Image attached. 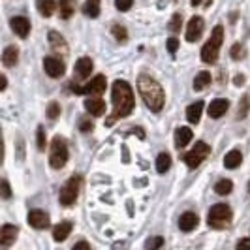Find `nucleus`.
Wrapping results in <instances>:
<instances>
[{
    "label": "nucleus",
    "mask_w": 250,
    "mask_h": 250,
    "mask_svg": "<svg viewBox=\"0 0 250 250\" xmlns=\"http://www.w3.org/2000/svg\"><path fill=\"white\" fill-rule=\"evenodd\" d=\"M107 87V81L104 75H96L88 81L85 87H74L75 92H81V94H102Z\"/></svg>",
    "instance_id": "1a4fd4ad"
},
{
    "label": "nucleus",
    "mask_w": 250,
    "mask_h": 250,
    "mask_svg": "<svg viewBox=\"0 0 250 250\" xmlns=\"http://www.w3.org/2000/svg\"><path fill=\"white\" fill-rule=\"evenodd\" d=\"M111 98H113V117L111 119H107V126L113 125L115 121H119V119H125L126 115H130L132 109H134V92H132V88L130 85L123 81V79H119V81H115V85H113V90H111Z\"/></svg>",
    "instance_id": "f257e3e1"
},
{
    "label": "nucleus",
    "mask_w": 250,
    "mask_h": 250,
    "mask_svg": "<svg viewBox=\"0 0 250 250\" xmlns=\"http://www.w3.org/2000/svg\"><path fill=\"white\" fill-rule=\"evenodd\" d=\"M209 152H211V147L207 145V143H203V141H198L194 147H192V150L188 152V154H185V162H187L188 167H198L207 156H209Z\"/></svg>",
    "instance_id": "0eeeda50"
},
{
    "label": "nucleus",
    "mask_w": 250,
    "mask_h": 250,
    "mask_svg": "<svg viewBox=\"0 0 250 250\" xmlns=\"http://www.w3.org/2000/svg\"><path fill=\"white\" fill-rule=\"evenodd\" d=\"M179 28H181V15H175V17L171 19V23H169V30L177 32Z\"/></svg>",
    "instance_id": "e433bc0d"
},
{
    "label": "nucleus",
    "mask_w": 250,
    "mask_h": 250,
    "mask_svg": "<svg viewBox=\"0 0 250 250\" xmlns=\"http://www.w3.org/2000/svg\"><path fill=\"white\" fill-rule=\"evenodd\" d=\"M4 162V138H2V132H0V164Z\"/></svg>",
    "instance_id": "a19ab883"
},
{
    "label": "nucleus",
    "mask_w": 250,
    "mask_h": 250,
    "mask_svg": "<svg viewBox=\"0 0 250 250\" xmlns=\"http://www.w3.org/2000/svg\"><path fill=\"white\" fill-rule=\"evenodd\" d=\"M200 224V218H198V214L194 213H185L181 214V218H179V228H181V231H192V229H196Z\"/></svg>",
    "instance_id": "2eb2a0df"
},
{
    "label": "nucleus",
    "mask_w": 250,
    "mask_h": 250,
    "mask_svg": "<svg viewBox=\"0 0 250 250\" xmlns=\"http://www.w3.org/2000/svg\"><path fill=\"white\" fill-rule=\"evenodd\" d=\"M68 162V145L62 138H55L51 141L49 150V166L53 169H61Z\"/></svg>",
    "instance_id": "39448f33"
},
{
    "label": "nucleus",
    "mask_w": 250,
    "mask_h": 250,
    "mask_svg": "<svg viewBox=\"0 0 250 250\" xmlns=\"http://www.w3.org/2000/svg\"><path fill=\"white\" fill-rule=\"evenodd\" d=\"M231 190H233V183H231L229 179H220V181L214 185V192L220 194V196H228Z\"/></svg>",
    "instance_id": "c85d7f7f"
},
{
    "label": "nucleus",
    "mask_w": 250,
    "mask_h": 250,
    "mask_svg": "<svg viewBox=\"0 0 250 250\" xmlns=\"http://www.w3.org/2000/svg\"><path fill=\"white\" fill-rule=\"evenodd\" d=\"M83 13L87 17H90V19H96L100 15V0H87L85 8H83Z\"/></svg>",
    "instance_id": "b1692460"
},
{
    "label": "nucleus",
    "mask_w": 250,
    "mask_h": 250,
    "mask_svg": "<svg viewBox=\"0 0 250 250\" xmlns=\"http://www.w3.org/2000/svg\"><path fill=\"white\" fill-rule=\"evenodd\" d=\"M229 109V102L224 100V98H216L209 104V107H207V115L211 117V119H218V117H222L226 115V111Z\"/></svg>",
    "instance_id": "ddd939ff"
},
{
    "label": "nucleus",
    "mask_w": 250,
    "mask_h": 250,
    "mask_svg": "<svg viewBox=\"0 0 250 250\" xmlns=\"http://www.w3.org/2000/svg\"><path fill=\"white\" fill-rule=\"evenodd\" d=\"M90 72H92V61L88 57H81L75 62V75H77V79H85V77L90 75Z\"/></svg>",
    "instance_id": "f3484780"
},
{
    "label": "nucleus",
    "mask_w": 250,
    "mask_h": 250,
    "mask_svg": "<svg viewBox=\"0 0 250 250\" xmlns=\"http://www.w3.org/2000/svg\"><path fill=\"white\" fill-rule=\"evenodd\" d=\"M85 107H87V111L90 113V115L100 117V115L105 113V102L102 100V98H98V96H94V98H88V100L85 102Z\"/></svg>",
    "instance_id": "6ab92c4d"
},
{
    "label": "nucleus",
    "mask_w": 250,
    "mask_h": 250,
    "mask_svg": "<svg viewBox=\"0 0 250 250\" xmlns=\"http://www.w3.org/2000/svg\"><path fill=\"white\" fill-rule=\"evenodd\" d=\"M38 10L43 17H51L55 13V0H38Z\"/></svg>",
    "instance_id": "a878e982"
},
{
    "label": "nucleus",
    "mask_w": 250,
    "mask_h": 250,
    "mask_svg": "<svg viewBox=\"0 0 250 250\" xmlns=\"http://www.w3.org/2000/svg\"><path fill=\"white\" fill-rule=\"evenodd\" d=\"M45 115H47V119H51V121L59 119V115H61V104H59V102H51L49 105H47Z\"/></svg>",
    "instance_id": "c756f323"
},
{
    "label": "nucleus",
    "mask_w": 250,
    "mask_h": 250,
    "mask_svg": "<svg viewBox=\"0 0 250 250\" xmlns=\"http://www.w3.org/2000/svg\"><path fill=\"white\" fill-rule=\"evenodd\" d=\"M162 243H164L162 237H156V239H152V241H149V243H147V247H149V249H154V247H162Z\"/></svg>",
    "instance_id": "ea45409f"
},
{
    "label": "nucleus",
    "mask_w": 250,
    "mask_h": 250,
    "mask_svg": "<svg viewBox=\"0 0 250 250\" xmlns=\"http://www.w3.org/2000/svg\"><path fill=\"white\" fill-rule=\"evenodd\" d=\"M10 26L19 38H26L30 34V21L26 17H13L10 21Z\"/></svg>",
    "instance_id": "4468645a"
},
{
    "label": "nucleus",
    "mask_w": 250,
    "mask_h": 250,
    "mask_svg": "<svg viewBox=\"0 0 250 250\" xmlns=\"http://www.w3.org/2000/svg\"><path fill=\"white\" fill-rule=\"evenodd\" d=\"M222 40H224V28L222 25H216L211 32V38L207 40V43L203 45L201 49V61L207 64H214L218 59V51L222 45Z\"/></svg>",
    "instance_id": "7ed1b4c3"
},
{
    "label": "nucleus",
    "mask_w": 250,
    "mask_h": 250,
    "mask_svg": "<svg viewBox=\"0 0 250 250\" xmlns=\"http://www.w3.org/2000/svg\"><path fill=\"white\" fill-rule=\"evenodd\" d=\"M17 235H19L17 226H2V229H0V247H12L13 243H15V239H17Z\"/></svg>",
    "instance_id": "f8f14e48"
},
{
    "label": "nucleus",
    "mask_w": 250,
    "mask_h": 250,
    "mask_svg": "<svg viewBox=\"0 0 250 250\" xmlns=\"http://www.w3.org/2000/svg\"><path fill=\"white\" fill-rule=\"evenodd\" d=\"M111 34L115 36V40H119V42H126V38H128V32H126V28L123 25H113Z\"/></svg>",
    "instance_id": "7c9ffc66"
},
{
    "label": "nucleus",
    "mask_w": 250,
    "mask_h": 250,
    "mask_svg": "<svg viewBox=\"0 0 250 250\" xmlns=\"http://www.w3.org/2000/svg\"><path fill=\"white\" fill-rule=\"evenodd\" d=\"M72 228H74V224H72V222H68V220H64V222H59V224L53 228V239H55L57 243H62L64 239L70 235Z\"/></svg>",
    "instance_id": "dca6fc26"
},
{
    "label": "nucleus",
    "mask_w": 250,
    "mask_h": 250,
    "mask_svg": "<svg viewBox=\"0 0 250 250\" xmlns=\"http://www.w3.org/2000/svg\"><path fill=\"white\" fill-rule=\"evenodd\" d=\"M201 111H203V102H194L187 107V119L190 125H198L201 119Z\"/></svg>",
    "instance_id": "aec40b11"
},
{
    "label": "nucleus",
    "mask_w": 250,
    "mask_h": 250,
    "mask_svg": "<svg viewBox=\"0 0 250 250\" xmlns=\"http://www.w3.org/2000/svg\"><path fill=\"white\" fill-rule=\"evenodd\" d=\"M79 249H88V243H85V241H81V243H77L74 247V250H79Z\"/></svg>",
    "instance_id": "a18cd8bd"
},
{
    "label": "nucleus",
    "mask_w": 250,
    "mask_h": 250,
    "mask_svg": "<svg viewBox=\"0 0 250 250\" xmlns=\"http://www.w3.org/2000/svg\"><path fill=\"white\" fill-rule=\"evenodd\" d=\"M115 4H117V10H121V12H128V10L132 8L134 0H115Z\"/></svg>",
    "instance_id": "72a5a7b5"
},
{
    "label": "nucleus",
    "mask_w": 250,
    "mask_h": 250,
    "mask_svg": "<svg viewBox=\"0 0 250 250\" xmlns=\"http://www.w3.org/2000/svg\"><path fill=\"white\" fill-rule=\"evenodd\" d=\"M247 104H249V96H245V98H243V102H241V109H239V119H243V117L247 115V111H249V109H247Z\"/></svg>",
    "instance_id": "4c0bfd02"
},
{
    "label": "nucleus",
    "mask_w": 250,
    "mask_h": 250,
    "mask_svg": "<svg viewBox=\"0 0 250 250\" xmlns=\"http://www.w3.org/2000/svg\"><path fill=\"white\" fill-rule=\"evenodd\" d=\"M138 90L141 94L143 102L147 104L150 111L158 113L162 111L164 104H166V94H164L162 85L149 74H139L138 77Z\"/></svg>",
    "instance_id": "f03ea898"
},
{
    "label": "nucleus",
    "mask_w": 250,
    "mask_h": 250,
    "mask_svg": "<svg viewBox=\"0 0 250 250\" xmlns=\"http://www.w3.org/2000/svg\"><path fill=\"white\" fill-rule=\"evenodd\" d=\"M166 47H167V51H169L171 55H175L177 49H179V40H177V38H169L167 43H166Z\"/></svg>",
    "instance_id": "f704fd0d"
},
{
    "label": "nucleus",
    "mask_w": 250,
    "mask_h": 250,
    "mask_svg": "<svg viewBox=\"0 0 250 250\" xmlns=\"http://www.w3.org/2000/svg\"><path fill=\"white\" fill-rule=\"evenodd\" d=\"M59 8H61V17L68 19V17H72L75 10V0H59Z\"/></svg>",
    "instance_id": "bb28decb"
},
{
    "label": "nucleus",
    "mask_w": 250,
    "mask_h": 250,
    "mask_svg": "<svg viewBox=\"0 0 250 250\" xmlns=\"http://www.w3.org/2000/svg\"><path fill=\"white\" fill-rule=\"evenodd\" d=\"M201 0H192V6H200Z\"/></svg>",
    "instance_id": "49530a36"
},
{
    "label": "nucleus",
    "mask_w": 250,
    "mask_h": 250,
    "mask_svg": "<svg viewBox=\"0 0 250 250\" xmlns=\"http://www.w3.org/2000/svg\"><path fill=\"white\" fill-rule=\"evenodd\" d=\"M243 55H241V43H233V47H231V59L233 61H239Z\"/></svg>",
    "instance_id": "c9c22d12"
},
{
    "label": "nucleus",
    "mask_w": 250,
    "mask_h": 250,
    "mask_svg": "<svg viewBox=\"0 0 250 250\" xmlns=\"http://www.w3.org/2000/svg\"><path fill=\"white\" fill-rule=\"evenodd\" d=\"M43 70H45V74L49 75V77H62L64 72H66V66H64L62 59L61 57H45L43 59Z\"/></svg>",
    "instance_id": "6e6552de"
},
{
    "label": "nucleus",
    "mask_w": 250,
    "mask_h": 250,
    "mask_svg": "<svg viewBox=\"0 0 250 250\" xmlns=\"http://www.w3.org/2000/svg\"><path fill=\"white\" fill-rule=\"evenodd\" d=\"M36 143H38V149L43 150L45 149V145H47V139H45V130L42 128V126H38L36 130Z\"/></svg>",
    "instance_id": "2f4dec72"
},
{
    "label": "nucleus",
    "mask_w": 250,
    "mask_h": 250,
    "mask_svg": "<svg viewBox=\"0 0 250 250\" xmlns=\"http://www.w3.org/2000/svg\"><path fill=\"white\" fill-rule=\"evenodd\" d=\"M17 61H19V49L15 45H8L6 49L2 51V64L4 66L12 68V66L17 64Z\"/></svg>",
    "instance_id": "412c9836"
},
{
    "label": "nucleus",
    "mask_w": 250,
    "mask_h": 250,
    "mask_svg": "<svg viewBox=\"0 0 250 250\" xmlns=\"http://www.w3.org/2000/svg\"><path fill=\"white\" fill-rule=\"evenodd\" d=\"M241 162H243V154H241V150H237V149L229 150L224 156V166L228 169H235V167L241 166Z\"/></svg>",
    "instance_id": "4be33fe9"
},
{
    "label": "nucleus",
    "mask_w": 250,
    "mask_h": 250,
    "mask_svg": "<svg viewBox=\"0 0 250 250\" xmlns=\"http://www.w3.org/2000/svg\"><path fill=\"white\" fill-rule=\"evenodd\" d=\"M6 87H8V79L4 74H0V90H4Z\"/></svg>",
    "instance_id": "79ce46f5"
},
{
    "label": "nucleus",
    "mask_w": 250,
    "mask_h": 250,
    "mask_svg": "<svg viewBox=\"0 0 250 250\" xmlns=\"http://www.w3.org/2000/svg\"><path fill=\"white\" fill-rule=\"evenodd\" d=\"M192 130L188 128V126H181V128H177L175 130V147L177 149H183V147H187L188 143H190V139H192Z\"/></svg>",
    "instance_id": "a211bd4d"
},
{
    "label": "nucleus",
    "mask_w": 250,
    "mask_h": 250,
    "mask_svg": "<svg viewBox=\"0 0 250 250\" xmlns=\"http://www.w3.org/2000/svg\"><path fill=\"white\" fill-rule=\"evenodd\" d=\"M207 224L213 229H226L231 224V209L228 203H218L213 205L211 211L207 214Z\"/></svg>",
    "instance_id": "20e7f679"
},
{
    "label": "nucleus",
    "mask_w": 250,
    "mask_h": 250,
    "mask_svg": "<svg viewBox=\"0 0 250 250\" xmlns=\"http://www.w3.org/2000/svg\"><path fill=\"white\" fill-rule=\"evenodd\" d=\"M237 247L239 249H250V239H243V241H239Z\"/></svg>",
    "instance_id": "37998d69"
},
{
    "label": "nucleus",
    "mask_w": 250,
    "mask_h": 250,
    "mask_svg": "<svg viewBox=\"0 0 250 250\" xmlns=\"http://www.w3.org/2000/svg\"><path fill=\"white\" fill-rule=\"evenodd\" d=\"M203 28H205V23H203V19H201L200 15H196V17H192L190 19V23L187 26V40L190 43H196L198 40L201 38L203 34Z\"/></svg>",
    "instance_id": "9d476101"
},
{
    "label": "nucleus",
    "mask_w": 250,
    "mask_h": 250,
    "mask_svg": "<svg viewBox=\"0 0 250 250\" xmlns=\"http://www.w3.org/2000/svg\"><path fill=\"white\" fill-rule=\"evenodd\" d=\"M28 224L32 226L34 229H45L49 228V214L45 211H40V209H34L28 213Z\"/></svg>",
    "instance_id": "9b49d317"
},
{
    "label": "nucleus",
    "mask_w": 250,
    "mask_h": 250,
    "mask_svg": "<svg viewBox=\"0 0 250 250\" xmlns=\"http://www.w3.org/2000/svg\"><path fill=\"white\" fill-rule=\"evenodd\" d=\"M169 167H171V156L167 152L158 154V158H156V171L158 173H166V171H169Z\"/></svg>",
    "instance_id": "393cba45"
},
{
    "label": "nucleus",
    "mask_w": 250,
    "mask_h": 250,
    "mask_svg": "<svg viewBox=\"0 0 250 250\" xmlns=\"http://www.w3.org/2000/svg\"><path fill=\"white\" fill-rule=\"evenodd\" d=\"M0 196L2 198H10L12 196V188H10V185H8V181H0Z\"/></svg>",
    "instance_id": "473e14b6"
},
{
    "label": "nucleus",
    "mask_w": 250,
    "mask_h": 250,
    "mask_svg": "<svg viewBox=\"0 0 250 250\" xmlns=\"http://www.w3.org/2000/svg\"><path fill=\"white\" fill-rule=\"evenodd\" d=\"M81 183H83V179L81 175H74L70 177L66 183L62 185L61 188V205L64 207H70V205H74L75 200H77V196H79V190H81Z\"/></svg>",
    "instance_id": "423d86ee"
},
{
    "label": "nucleus",
    "mask_w": 250,
    "mask_h": 250,
    "mask_svg": "<svg viewBox=\"0 0 250 250\" xmlns=\"http://www.w3.org/2000/svg\"><path fill=\"white\" fill-rule=\"evenodd\" d=\"M211 83V74L209 72H200L194 77V90H203Z\"/></svg>",
    "instance_id": "cd10ccee"
},
{
    "label": "nucleus",
    "mask_w": 250,
    "mask_h": 250,
    "mask_svg": "<svg viewBox=\"0 0 250 250\" xmlns=\"http://www.w3.org/2000/svg\"><path fill=\"white\" fill-rule=\"evenodd\" d=\"M233 81H235V85H237V87H241V85L245 83V75H237Z\"/></svg>",
    "instance_id": "c03bdc74"
},
{
    "label": "nucleus",
    "mask_w": 250,
    "mask_h": 250,
    "mask_svg": "<svg viewBox=\"0 0 250 250\" xmlns=\"http://www.w3.org/2000/svg\"><path fill=\"white\" fill-rule=\"evenodd\" d=\"M249 192H250V183H249Z\"/></svg>",
    "instance_id": "de8ad7c7"
},
{
    "label": "nucleus",
    "mask_w": 250,
    "mask_h": 250,
    "mask_svg": "<svg viewBox=\"0 0 250 250\" xmlns=\"http://www.w3.org/2000/svg\"><path fill=\"white\" fill-rule=\"evenodd\" d=\"M79 128H81V132H90V130H92V123L81 119V121H79Z\"/></svg>",
    "instance_id": "58836bf2"
},
{
    "label": "nucleus",
    "mask_w": 250,
    "mask_h": 250,
    "mask_svg": "<svg viewBox=\"0 0 250 250\" xmlns=\"http://www.w3.org/2000/svg\"><path fill=\"white\" fill-rule=\"evenodd\" d=\"M47 38H49V43L51 47L55 49V53L57 51H62L64 55L68 53V45H66V42H64V38L59 34V32H55V30H51L49 34H47Z\"/></svg>",
    "instance_id": "5701e85b"
}]
</instances>
